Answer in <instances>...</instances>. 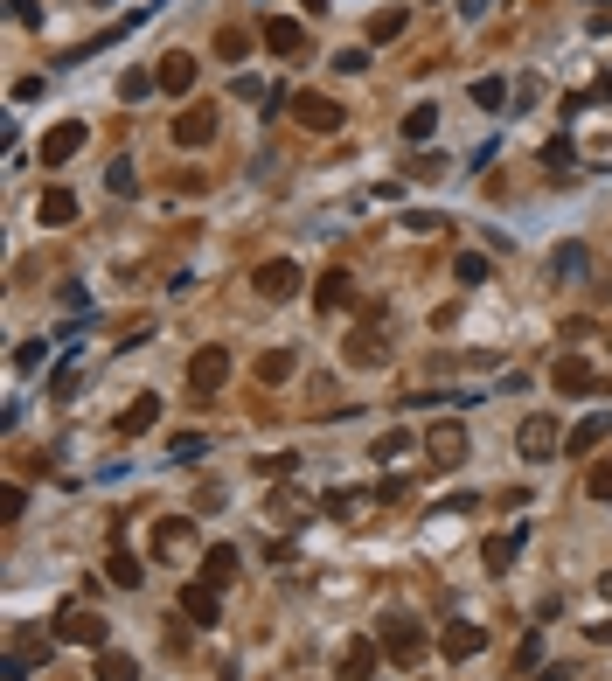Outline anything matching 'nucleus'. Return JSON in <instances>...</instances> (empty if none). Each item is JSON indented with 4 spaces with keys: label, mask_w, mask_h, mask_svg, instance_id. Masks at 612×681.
<instances>
[{
    "label": "nucleus",
    "mask_w": 612,
    "mask_h": 681,
    "mask_svg": "<svg viewBox=\"0 0 612 681\" xmlns=\"http://www.w3.org/2000/svg\"><path fill=\"white\" fill-rule=\"evenodd\" d=\"M515 445H522V459H529V466H550V459L564 452V424H557L550 410H529V417L515 424Z\"/></svg>",
    "instance_id": "obj_1"
},
{
    "label": "nucleus",
    "mask_w": 612,
    "mask_h": 681,
    "mask_svg": "<svg viewBox=\"0 0 612 681\" xmlns=\"http://www.w3.org/2000/svg\"><path fill=\"white\" fill-rule=\"evenodd\" d=\"M383 654H390L397 668H418V661L432 654V633H425L418 619H383Z\"/></svg>",
    "instance_id": "obj_2"
},
{
    "label": "nucleus",
    "mask_w": 612,
    "mask_h": 681,
    "mask_svg": "<svg viewBox=\"0 0 612 681\" xmlns=\"http://www.w3.org/2000/svg\"><path fill=\"white\" fill-rule=\"evenodd\" d=\"M230 383V348L216 341V348H195V362H188V390L195 397H216Z\"/></svg>",
    "instance_id": "obj_3"
},
{
    "label": "nucleus",
    "mask_w": 612,
    "mask_h": 681,
    "mask_svg": "<svg viewBox=\"0 0 612 681\" xmlns=\"http://www.w3.org/2000/svg\"><path fill=\"white\" fill-rule=\"evenodd\" d=\"M425 459H432L439 473H453L459 459H466V424H459V417H446V424L425 431Z\"/></svg>",
    "instance_id": "obj_4"
},
{
    "label": "nucleus",
    "mask_w": 612,
    "mask_h": 681,
    "mask_svg": "<svg viewBox=\"0 0 612 681\" xmlns=\"http://www.w3.org/2000/svg\"><path fill=\"white\" fill-rule=\"evenodd\" d=\"M56 640H77V647H105V640H112V619H98V612L70 605V612L56 619Z\"/></svg>",
    "instance_id": "obj_5"
},
{
    "label": "nucleus",
    "mask_w": 612,
    "mask_h": 681,
    "mask_svg": "<svg viewBox=\"0 0 612 681\" xmlns=\"http://www.w3.org/2000/svg\"><path fill=\"white\" fill-rule=\"evenodd\" d=\"M84 139H91V126H84V119H63V126H49V133H42V167H63V160H77V153H84Z\"/></svg>",
    "instance_id": "obj_6"
},
{
    "label": "nucleus",
    "mask_w": 612,
    "mask_h": 681,
    "mask_svg": "<svg viewBox=\"0 0 612 681\" xmlns=\"http://www.w3.org/2000/svg\"><path fill=\"white\" fill-rule=\"evenodd\" d=\"M293 112H300L306 133H341V119H348V112H341L334 98H320V91H293Z\"/></svg>",
    "instance_id": "obj_7"
},
{
    "label": "nucleus",
    "mask_w": 612,
    "mask_h": 681,
    "mask_svg": "<svg viewBox=\"0 0 612 681\" xmlns=\"http://www.w3.org/2000/svg\"><path fill=\"white\" fill-rule=\"evenodd\" d=\"M251 285L279 306V299H293V292H300V265H293V258H265V265L251 272Z\"/></svg>",
    "instance_id": "obj_8"
},
{
    "label": "nucleus",
    "mask_w": 612,
    "mask_h": 681,
    "mask_svg": "<svg viewBox=\"0 0 612 681\" xmlns=\"http://www.w3.org/2000/svg\"><path fill=\"white\" fill-rule=\"evenodd\" d=\"M439 647H446V661H473V654L487 647V626H473V619H446Z\"/></svg>",
    "instance_id": "obj_9"
},
{
    "label": "nucleus",
    "mask_w": 612,
    "mask_h": 681,
    "mask_svg": "<svg viewBox=\"0 0 612 681\" xmlns=\"http://www.w3.org/2000/svg\"><path fill=\"white\" fill-rule=\"evenodd\" d=\"M348 362H355V369L383 362V327H376V306H362V327L348 334Z\"/></svg>",
    "instance_id": "obj_10"
},
{
    "label": "nucleus",
    "mask_w": 612,
    "mask_h": 681,
    "mask_svg": "<svg viewBox=\"0 0 612 681\" xmlns=\"http://www.w3.org/2000/svg\"><path fill=\"white\" fill-rule=\"evenodd\" d=\"M599 383V369L585 362V355H564V362H550V390H564V397H585Z\"/></svg>",
    "instance_id": "obj_11"
},
{
    "label": "nucleus",
    "mask_w": 612,
    "mask_h": 681,
    "mask_svg": "<svg viewBox=\"0 0 612 681\" xmlns=\"http://www.w3.org/2000/svg\"><path fill=\"white\" fill-rule=\"evenodd\" d=\"M181 612H188L195 626H216V619H223V584H209V577L188 584V591H181Z\"/></svg>",
    "instance_id": "obj_12"
},
{
    "label": "nucleus",
    "mask_w": 612,
    "mask_h": 681,
    "mask_svg": "<svg viewBox=\"0 0 612 681\" xmlns=\"http://www.w3.org/2000/svg\"><path fill=\"white\" fill-rule=\"evenodd\" d=\"M313 306H320V313H327V306H334V313H341V306H362V299H355V278L341 272V265L320 272V278H313Z\"/></svg>",
    "instance_id": "obj_13"
},
{
    "label": "nucleus",
    "mask_w": 612,
    "mask_h": 681,
    "mask_svg": "<svg viewBox=\"0 0 612 681\" xmlns=\"http://www.w3.org/2000/svg\"><path fill=\"white\" fill-rule=\"evenodd\" d=\"M209 139H216V112H209V105H188V112L174 119V146L195 153V146H209Z\"/></svg>",
    "instance_id": "obj_14"
},
{
    "label": "nucleus",
    "mask_w": 612,
    "mask_h": 681,
    "mask_svg": "<svg viewBox=\"0 0 612 681\" xmlns=\"http://www.w3.org/2000/svg\"><path fill=\"white\" fill-rule=\"evenodd\" d=\"M258 35H265V49H279V56H300V49H306V28L293 21V14H265Z\"/></svg>",
    "instance_id": "obj_15"
},
{
    "label": "nucleus",
    "mask_w": 612,
    "mask_h": 681,
    "mask_svg": "<svg viewBox=\"0 0 612 681\" xmlns=\"http://www.w3.org/2000/svg\"><path fill=\"white\" fill-rule=\"evenodd\" d=\"M160 91H167V98H188V91H195V56H188V49L160 56Z\"/></svg>",
    "instance_id": "obj_16"
},
{
    "label": "nucleus",
    "mask_w": 612,
    "mask_h": 681,
    "mask_svg": "<svg viewBox=\"0 0 612 681\" xmlns=\"http://www.w3.org/2000/svg\"><path fill=\"white\" fill-rule=\"evenodd\" d=\"M376 661H383V640H348L341 647V675H355V681L376 675Z\"/></svg>",
    "instance_id": "obj_17"
},
{
    "label": "nucleus",
    "mask_w": 612,
    "mask_h": 681,
    "mask_svg": "<svg viewBox=\"0 0 612 681\" xmlns=\"http://www.w3.org/2000/svg\"><path fill=\"white\" fill-rule=\"evenodd\" d=\"M612 431V410H592V417H578V431H564V452H592V445H606Z\"/></svg>",
    "instance_id": "obj_18"
},
{
    "label": "nucleus",
    "mask_w": 612,
    "mask_h": 681,
    "mask_svg": "<svg viewBox=\"0 0 612 681\" xmlns=\"http://www.w3.org/2000/svg\"><path fill=\"white\" fill-rule=\"evenodd\" d=\"M153 424H160V397H153V390L119 410V438H140V431H153Z\"/></svg>",
    "instance_id": "obj_19"
},
{
    "label": "nucleus",
    "mask_w": 612,
    "mask_h": 681,
    "mask_svg": "<svg viewBox=\"0 0 612 681\" xmlns=\"http://www.w3.org/2000/svg\"><path fill=\"white\" fill-rule=\"evenodd\" d=\"M585 272H592V251H585V244H557V251H550V278L578 285Z\"/></svg>",
    "instance_id": "obj_20"
},
{
    "label": "nucleus",
    "mask_w": 612,
    "mask_h": 681,
    "mask_svg": "<svg viewBox=\"0 0 612 681\" xmlns=\"http://www.w3.org/2000/svg\"><path fill=\"white\" fill-rule=\"evenodd\" d=\"M293 369H300V355H293V348H265V355H258V383H265V390H272V383H286Z\"/></svg>",
    "instance_id": "obj_21"
},
{
    "label": "nucleus",
    "mask_w": 612,
    "mask_h": 681,
    "mask_svg": "<svg viewBox=\"0 0 612 681\" xmlns=\"http://www.w3.org/2000/svg\"><path fill=\"white\" fill-rule=\"evenodd\" d=\"M522 543H529V529H508V536H487V549H480V563H487V570H508V556H515Z\"/></svg>",
    "instance_id": "obj_22"
},
{
    "label": "nucleus",
    "mask_w": 612,
    "mask_h": 681,
    "mask_svg": "<svg viewBox=\"0 0 612 681\" xmlns=\"http://www.w3.org/2000/svg\"><path fill=\"white\" fill-rule=\"evenodd\" d=\"M98 681H140V661L133 654H112V647H98V668H91Z\"/></svg>",
    "instance_id": "obj_23"
},
{
    "label": "nucleus",
    "mask_w": 612,
    "mask_h": 681,
    "mask_svg": "<svg viewBox=\"0 0 612 681\" xmlns=\"http://www.w3.org/2000/svg\"><path fill=\"white\" fill-rule=\"evenodd\" d=\"M202 577H209V584H230V577H237V549H230V543L202 549Z\"/></svg>",
    "instance_id": "obj_24"
},
{
    "label": "nucleus",
    "mask_w": 612,
    "mask_h": 681,
    "mask_svg": "<svg viewBox=\"0 0 612 681\" xmlns=\"http://www.w3.org/2000/svg\"><path fill=\"white\" fill-rule=\"evenodd\" d=\"M432 133H439V105H411V112H404V139L425 146Z\"/></svg>",
    "instance_id": "obj_25"
},
{
    "label": "nucleus",
    "mask_w": 612,
    "mask_h": 681,
    "mask_svg": "<svg viewBox=\"0 0 612 681\" xmlns=\"http://www.w3.org/2000/svg\"><path fill=\"white\" fill-rule=\"evenodd\" d=\"M35 216H42V223H77V195H70V188H49Z\"/></svg>",
    "instance_id": "obj_26"
},
{
    "label": "nucleus",
    "mask_w": 612,
    "mask_h": 681,
    "mask_svg": "<svg viewBox=\"0 0 612 681\" xmlns=\"http://www.w3.org/2000/svg\"><path fill=\"white\" fill-rule=\"evenodd\" d=\"M105 570H112V584H119V591H140V556H133V549H112V556H105Z\"/></svg>",
    "instance_id": "obj_27"
},
{
    "label": "nucleus",
    "mask_w": 612,
    "mask_h": 681,
    "mask_svg": "<svg viewBox=\"0 0 612 681\" xmlns=\"http://www.w3.org/2000/svg\"><path fill=\"white\" fill-rule=\"evenodd\" d=\"M404 28H411V14H404V7H383V14L369 21V42H397Z\"/></svg>",
    "instance_id": "obj_28"
},
{
    "label": "nucleus",
    "mask_w": 612,
    "mask_h": 681,
    "mask_svg": "<svg viewBox=\"0 0 612 681\" xmlns=\"http://www.w3.org/2000/svg\"><path fill=\"white\" fill-rule=\"evenodd\" d=\"M571 160H578V146H571V139H564V133H557V139H550V146H543V167H550L557 181H571Z\"/></svg>",
    "instance_id": "obj_29"
},
{
    "label": "nucleus",
    "mask_w": 612,
    "mask_h": 681,
    "mask_svg": "<svg viewBox=\"0 0 612 681\" xmlns=\"http://www.w3.org/2000/svg\"><path fill=\"white\" fill-rule=\"evenodd\" d=\"M508 98H515V91H508L501 77H480V84H473V105H480V112H501Z\"/></svg>",
    "instance_id": "obj_30"
},
{
    "label": "nucleus",
    "mask_w": 612,
    "mask_h": 681,
    "mask_svg": "<svg viewBox=\"0 0 612 681\" xmlns=\"http://www.w3.org/2000/svg\"><path fill=\"white\" fill-rule=\"evenodd\" d=\"M153 84H160V70H126V77H119V98H126V105H140Z\"/></svg>",
    "instance_id": "obj_31"
},
{
    "label": "nucleus",
    "mask_w": 612,
    "mask_h": 681,
    "mask_svg": "<svg viewBox=\"0 0 612 681\" xmlns=\"http://www.w3.org/2000/svg\"><path fill=\"white\" fill-rule=\"evenodd\" d=\"M244 49H251V28H216V56L223 63H237Z\"/></svg>",
    "instance_id": "obj_32"
},
{
    "label": "nucleus",
    "mask_w": 612,
    "mask_h": 681,
    "mask_svg": "<svg viewBox=\"0 0 612 681\" xmlns=\"http://www.w3.org/2000/svg\"><path fill=\"white\" fill-rule=\"evenodd\" d=\"M188 543H195L188 522H160V529H153V549H188Z\"/></svg>",
    "instance_id": "obj_33"
},
{
    "label": "nucleus",
    "mask_w": 612,
    "mask_h": 681,
    "mask_svg": "<svg viewBox=\"0 0 612 681\" xmlns=\"http://www.w3.org/2000/svg\"><path fill=\"white\" fill-rule=\"evenodd\" d=\"M105 181H112V195H140V174H133V160H112V167H105Z\"/></svg>",
    "instance_id": "obj_34"
},
{
    "label": "nucleus",
    "mask_w": 612,
    "mask_h": 681,
    "mask_svg": "<svg viewBox=\"0 0 612 681\" xmlns=\"http://www.w3.org/2000/svg\"><path fill=\"white\" fill-rule=\"evenodd\" d=\"M404 230H411V237H439V230H453V223H446V216H432V209H411V216H404Z\"/></svg>",
    "instance_id": "obj_35"
},
{
    "label": "nucleus",
    "mask_w": 612,
    "mask_h": 681,
    "mask_svg": "<svg viewBox=\"0 0 612 681\" xmlns=\"http://www.w3.org/2000/svg\"><path fill=\"white\" fill-rule=\"evenodd\" d=\"M411 452V431H383L376 438V466H390V459H404Z\"/></svg>",
    "instance_id": "obj_36"
},
{
    "label": "nucleus",
    "mask_w": 612,
    "mask_h": 681,
    "mask_svg": "<svg viewBox=\"0 0 612 681\" xmlns=\"http://www.w3.org/2000/svg\"><path fill=\"white\" fill-rule=\"evenodd\" d=\"M369 508V494H355V487H334L327 494V515H362Z\"/></svg>",
    "instance_id": "obj_37"
},
{
    "label": "nucleus",
    "mask_w": 612,
    "mask_h": 681,
    "mask_svg": "<svg viewBox=\"0 0 612 681\" xmlns=\"http://www.w3.org/2000/svg\"><path fill=\"white\" fill-rule=\"evenodd\" d=\"M585 494H592V501H612V459H599V466L585 473Z\"/></svg>",
    "instance_id": "obj_38"
},
{
    "label": "nucleus",
    "mask_w": 612,
    "mask_h": 681,
    "mask_svg": "<svg viewBox=\"0 0 612 681\" xmlns=\"http://www.w3.org/2000/svg\"><path fill=\"white\" fill-rule=\"evenodd\" d=\"M202 452H209V438H202V431H181V438H174V459H181V466H195Z\"/></svg>",
    "instance_id": "obj_39"
},
{
    "label": "nucleus",
    "mask_w": 612,
    "mask_h": 681,
    "mask_svg": "<svg viewBox=\"0 0 612 681\" xmlns=\"http://www.w3.org/2000/svg\"><path fill=\"white\" fill-rule=\"evenodd\" d=\"M21 508H28V487L7 480V487H0V522H21Z\"/></svg>",
    "instance_id": "obj_40"
},
{
    "label": "nucleus",
    "mask_w": 612,
    "mask_h": 681,
    "mask_svg": "<svg viewBox=\"0 0 612 681\" xmlns=\"http://www.w3.org/2000/svg\"><path fill=\"white\" fill-rule=\"evenodd\" d=\"M515 668H522V675H536V668H543V633H529V640L515 647Z\"/></svg>",
    "instance_id": "obj_41"
},
{
    "label": "nucleus",
    "mask_w": 612,
    "mask_h": 681,
    "mask_svg": "<svg viewBox=\"0 0 612 681\" xmlns=\"http://www.w3.org/2000/svg\"><path fill=\"white\" fill-rule=\"evenodd\" d=\"M42 362H49V341H21L14 348V369H42Z\"/></svg>",
    "instance_id": "obj_42"
},
{
    "label": "nucleus",
    "mask_w": 612,
    "mask_h": 681,
    "mask_svg": "<svg viewBox=\"0 0 612 681\" xmlns=\"http://www.w3.org/2000/svg\"><path fill=\"white\" fill-rule=\"evenodd\" d=\"M453 272H459V285H480V278H487V258H480V251H466Z\"/></svg>",
    "instance_id": "obj_43"
},
{
    "label": "nucleus",
    "mask_w": 612,
    "mask_h": 681,
    "mask_svg": "<svg viewBox=\"0 0 612 681\" xmlns=\"http://www.w3.org/2000/svg\"><path fill=\"white\" fill-rule=\"evenodd\" d=\"M334 70H348V77H362V70H369V49H341V56H334Z\"/></svg>",
    "instance_id": "obj_44"
},
{
    "label": "nucleus",
    "mask_w": 612,
    "mask_h": 681,
    "mask_svg": "<svg viewBox=\"0 0 612 681\" xmlns=\"http://www.w3.org/2000/svg\"><path fill=\"white\" fill-rule=\"evenodd\" d=\"M70 390H77V362H63V369L49 376V397H70Z\"/></svg>",
    "instance_id": "obj_45"
},
{
    "label": "nucleus",
    "mask_w": 612,
    "mask_h": 681,
    "mask_svg": "<svg viewBox=\"0 0 612 681\" xmlns=\"http://www.w3.org/2000/svg\"><path fill=\"white\" fill-rule=\"evenodd\" d=\"M258 473H265V480H286V473H293V452H272V459H258Z\"/></svg>",
    "instance_id": "obj_46"
},
{
    "label": "nucleus",
    "mask_w": 612,
    "mask_h": 681,
    "mask_svg": "<svg viewBox=\"0 0 612 681\" xmlns=\"http://www.w3.org/2000/svg\"><path fill=\"white\" fill-rule=\"evenodd\" d=\"M7 7H14L21 28H42V0H7Z\"/></svg>",
    "instance_id": "obj_47"
},
{
    "label": "nucleus",
    "mask_w": 612,
    "mask_h": 681,
    "mask_svg": "<svg viewBox=\"0 0 612 681\" xmlns=\"http://www.w3.org/2000/svg\"><path fill=\"white\" fill-rule=\"evenodd\" d=\"M487 7H494V0H459V14H466V21H487Z\"/></svg>",
    "instance_id": "obj_48"
},
{
    "label": "nucleus",
    "mask_w": 612,
    "mask_h": 681,
    "mask_svg": "<svg viewBox=\"0 0 612 681\" xmlns=\"http://www.w3.org/2000/svg\"><path fill=\"white\" fill-rule=\"evenodd\" d=\"M592 640H599V647L612 640V612H606V619H592Z\"/></svg>",
    "instance_id": "obj_49"
},
{
    "label": "nucleus",
    "mask_w": 612,
    "mask_h": 681,
    "mask_svg": "<svg viewBox=\"0 0 612 681\" xmlns=\"http://www.w3.org/2000/svg\"><path fill=\"white\" fill-rule=\"evenodd\" d=\"M592 35H612V7H599V14H592Z\"/></svg>",
    "instance_id": "obj_50"
},
{
    "label": "nucleus",
    "mask_w": 612,
    "mask_h": 681,
    "mask_svg": "<svg viewBox=\"0 0 612 681\" xmlns=\"http://www.w3.org/2000/svg\"><path fill=\"white\" fill-rule=\"evenodd\" d=\"M599 98H612V70H606V77H599Z\"/></svg>",
    "instance_id": "obj_51"
},
{
    "label": "nucleus",
    "mask_w": 612,
    "mask_h": 681,
    "mask_svg": "<svg viewBox=\"0 0 612 681\" xmlns=\"http://www.w3.org/2000/svg\"><path fill=\"white\" fill-rule=\"evenodd\" d=\"M306 14H327V0H306Z\"/></svg>",
    "instance_id": "obj_52"
},
{
    "label": "nucleus",
    "mask_w": 612,
    "mask_h": 681,
    "mask_svg": "<svg viewBox=\"0 0 612 681\" xmlns=\"http://www.w3.org/2000/svg\"><path fill=\"white\" fill-rule=\"evenodd\" d=\"M599 591H606V598H612V570H606V577H599Z\"/></svg>",
    "instance_id": "obj_53"
}]
</instances>
